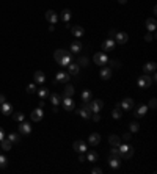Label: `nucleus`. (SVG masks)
I'll list each match as a JSON object with an SVG mask.
<instances>
[{
  "instance_id": "nucleus-1",
  "label": "nucleus",
  "mask_w": 157,
  "mask_h": 174,
  "mask_svg": "<svg viewBox=\"0 0 157 174\" xmlns=\"http://www.w3.org/2000/svg\"><path fill=\"white\" fill-rule=\"evenodd\" d=\"M137 85L138 88H149L152 85V79L149 77V74H143V76L137 79Z\"/></svg>"
},
{
  "instance_id": "nucleus-2",
  "label": "nucleus",
  "mask_w": 157,
  "mask_h": 174,
  "mask_svg": "<svg viewBox=\"0 0 157 174\" xmlns=\"http://www.w3.org/2000/svg\"><path fill=\"white\" fill-rule=\"evenodd\" d=\"M118 107H119L123 111H130V110H134V99H130V97L123 99V101L118 104Z\"/></svg>"
},
{
  "instance_id": "nucleus-3",
  "label": "nucleus",
  "mask_w": 157,
  "mask_h": 174,
  "mask_svg": "<svg viewBox=\"0 0 157 174\" xmlns=\"http://www.w3.org/2000/svg\"><path fill=\"white\" fill-rule=\"evenodd\" d=\"M93 60H94V63L97 66H105L107 61H109V57L105 55V52H97V54H94Z\"/></svg>"
},
{
  "instance_id": "nucleus-4",
  "label": "nucleus",
  "mask_w": 157,
  "mask_h": 174,
  "mask_svg": "<svg viewBox=\"0 0 157 174\" xmlns=\"http://www.w3.org/2000/svg\"><path fill=\"white\" fill-rule=\"evenodd\" d=\"M61 104H63V108H65V111H68V113H71L72 110H74V101H72V97H63L61 99Z\"/></svg>"
},
{
  "instance_id": "nucleus-5",
  "label": "nucleus",
  "mask_w": 157,
  "mask_h": 174,
  "mask_svg": "<svg viewBox=\"0 0 157 174\" xmlns=\"http://www.w3.org/2000/svg\"><path fill=\"white\" fill-rule=\"evenodd\" d=\"M46 19L50 22V24H54V25H55V24L60 20V17H58V14L54 11V10H47L46 11Z\"/></svg>"
},
{
  "instance_id": "nucleus-6",
  "label": "nucleus",
  "mask_w": 157,
  "mask_h": 174,
  "mask_svg": "<svg viewBox=\"0 0 157 174\" xmlns=\"http://www.w3.org/2000/svg\"><path fill=\"white\" fill-rule=\"evenodd\" d=\"M90 105H91V111L93 113H99L104 107V102L101 99H96V101H90Z\"/></svg>"
},
{
  "instance_id": "nucleus-7",
  "label": "nucleus",
  "mask_w": 157,
  "mask_h": 174,
  "mask_svg": "<svg viewBox=\"0 0 157 174\" xmlns=\"http://www.w3.org/2000/svg\"><path fill=\"white\" fill-rule=\"evenodd\" d=\"M72 147H74V151H77V152H87V151H88V149H87V144H85V141H82V140H77V141H74Z\"/></svg>"
},
{
  "instance_id": "nucleus-8",
  "label": "nucleus",
  "mask_w": 157,
  "mask_h": 174,
  "mask_svg": "<svg viewBox=\"0 0 157 174\" xmlns=\"http://www.w3.org/2000/svg\"><path fill=\"white\" fill-rule=\"evenodd\" d=\"M115 39L109 38L107 41H104L102 42V52H109V50H113V47H115Z\"/></svg>"
},
{
  "instance_id": "nucleus-9",
  "label": "nucleus",
  "mask_w": 157,
  "mask_h": 174,
  "mask_svg": "<svg viewBox=\"0 0 157 174\" xmlns=\"http://www.w3.org/2000/svg\"><path fill=\"white\" fill-rule=\"evenodd\" d=\"M30 132H32V126L29 122H20V126H19V133L20 135H30Z\"/></svg>"
},
{
  "instance_id": "nucleus-10",
  "label": "nucleus",
  "mask_w": 157,
  "mask_h": 174,
  "mask_svg": "<svg viewBox=\"0 0 157 174\" xmlns=\"http://www.w3.org/2000/svg\"><path fill=\"white\" fill-rule=\"evenodd\" d=\"M0 111H2L5 116H10L13 113V105L10 102H3L2 105H0Z\"/></svg>"
},
{
  "instance_id": "nucleus-11",
  "label": "nucleus",
  "mask_w": 157,
  "mask_h": 174,
  "mask_svg": "<svg viewBox=\"0 0 157 174\" xmlns=\"http://www.w3.org/2000/svg\"><path fill=\"white\" fill-rule=\"evenodd\" d=\"M71 79V76L68 72H58L57 74V77H55V82H60V83H68Z\"/></svg>"
},
{
  "instance_id": "nucleus-12",
  "label": "nucleus",
  "mask_w": 157,
  "mask_h": 174,
  "mask_svg": "<svg viewBox=\"0 0 157 174\" xmlns=\"http://www.w3.org/2000/svg\"><path fill=\"white\" fill-rule=\"evenodd\" d=\"M127 39H129V36H127V33H124V32H118L116 36H115V42H118V44H126Z\"/></svg>"
},
{
  "instance_id": "nucleus-13",
  "label": "nucleus",
  "mask_w": 157,
  "mask_h": 174,
  "mask_svg": "<svg viewBox=\"0 0 157 174\" xmlns=\"http://www.w3.org/2000/svg\"><path fill=\"white\" fill-rule=\"evenodd\" d=\"M69 30L72 32V35H74L75 38H82V36L85 35V30H83L80 25H74V27H71Z\"/></svg>"
},
{
  "instance_id": "nucleus-14",
  "label": "nucleus",
  "mask_w": 157,
  "mask_h": 174,
  "mask_svg": "<svg viewBox=\"0 0 157 174\" xmlns=\"http://www.w3.org/2000/svg\"><path fill=\"white\" fill-rule=\"evenodd\" d=\"M33 79H35V83L43 85V83H44V80H46V76H44V72H43V71H36V72L33 74Z\"/></svg>"
},
{
  "instance_id": "nucleus-15",
  "label": "nucleus",
  "mask_w": 157,
  "mask_h": 174,
  "mask_svg": "<svg viewBox=\"0 0 157 174\" xmlns=\"http://www.w3.org/2000/svg\"><path fill=\"white\" fill-rule=\"evenodd\" d=\"M155 67H157V64L154 61H149V63H146L143 66V72L145 74H152V72H155Z\"/></svg>"
},
{
  "instance_id": "nucleus-16",
  "label": "nucleus",
  "mask_w": 157,
  "mask_h": 174,
  "mask_svg": "<svg viewBox=\"0 0 157 174\" xmlns=\"http://www.w3.org/2000/svg\"><path fill=\"white\" fill-rule=\"evenodd\" d=\"M109 165L113 169H118L121 165V157H109Z\"/></svg>"
},
{
  "instance_id": "nucleus-17",
  "label": "nucleus",
  "mask_w": 157,
  "mask_h": 174,
  "mask_svg": "<svg viewBox=\"0 0 157 174\" xmlns=\"http://www.w3.org/2000/svg\"><path fill=\"white\" fill-rule=\"evenodd\" d=\"M43 115H44V113H43V108H39V107H38V108H35V110L32 111V119L38 122V121H41V119H43Z\"/></svg>"
},
{
  "instance_id": "nucleus-18",
  "label": "nucleus",
  "mask_w": 157,
  "mask_h": 174,
  "mask_svg": "<svg viewBox=\"0 0 157 174\" xmlns=\"http://www.w3.org/2000/svg\"><path fill=\"white\" fill-rule=\"evenodd\" d=\"M101 79L102 80H110V77H112V69L110 67H104L102 71H101Z\"/></svg>"
},
{
  "instance_id": "nucleus-19",
  "label": "nucleus",
  "mask_w": 157,
  "mask_h": 174,
  "mask_svg": "<svg viewBox=\"0 0 157 174\" xmlns=\"http://www.w3.org/2000/svg\"><path fill=\"white\" fill-rule=\"evenodd\" d=\"M145 113H148V105H145V104H141V105H138V108L135 110V116L137 118H141V116H145Z\"/></svg>"
},
{
  "instance_id": "nucleus-20",
  "label": "nucleus",
  "mask_w": 157,
  "mask_h": 174,
  "mask_svg": "<svg viewBox=\"0 0 157 174\" xmlns=\"http://www.w3.org/2000/svg\"><path fill=\"white\" fill-rule=\"evenodd\" d=\"M99 141H101V135L99 133H91L90 135V138H88V143L91 144V146H96V144H99Z\"/></svg>"
},
{
  "instance_id": "nucleus-21",
  "label": "nucleus",
  "mask_w": 157,
  "mask_h": 174,
  "mask_svg": "<svg viewBox=\"0 0 157 174\" xmlns=\"http://www.w3.org/2000/svg\"><path fill=\"white\" fill-rule=\"evenodd\" d=\"M71 50H72V54H78L82 50V42L80 41H72L71 42Z\"/></svg>"
},
{
  "instance_id": "nucleus-22",
  "label": "nucleus",
  "mask_w": 157,
  "mask_h": 174,
  "mask_svg": "<svg viewBox=\"0 0 157 174\" xmlns=\"http://www.w3.org/2000/svg\"><path fill=\"white\" fill-rule=\"evenodd\" d=\"M68 67H69V72H68L69 76H77V74H78V69H80L77 63H69Z\"/></svg>"
},
{
  "instance_id": "nucleus-23",
  "label": "nucleus",
  "mask_w": 157,
  "mask_h": 174,
  "mask_svg": "<svg viewBox=\"0 0 157 174\" xmlns=\"http://www.w3.org/2000/svg\"><path fill=\"white\" fill-rule=\"evenodd\" d=\"M69 63H72V57H71V54H69V52H66V54L63 55V58L60 60V63H58V64H61V66H68Z\"/></svg>"
},
{
  "instance_id": "nucleus-24",
  "label": "nucleus",
  "mask_w": 157,
  "mask_h": 174,
  "mask_svg": "<svg viewBox=\"0 0 157 174\" xmlns=\"http://www.w3.org/2000/svg\"><path fill=\"white\" fill-rule=\"evenodd\" d=\"M155 25H157V22H155V19H154V17L146 19V28H148L149 32H154V30H155Z\"/></svg>"
},
{
  "instance_id": "nucleus-25",
  "label": "nucleus",
  "mask_w": 157,
  "mask_h": 174,
  "mask_svg": "<svg viewBox=\"0 0 157 174\" xmlns=\"http://www.w3.org/2000/svg\"><path fill=\"white\" fill-rule=\"evenodd\" d=\"M109 143H110L112 146L118 147V146L121 144V138H119L118 135H110V137H109Z\"/></svg>"
},
{
  "instance_id": "nucleus-26",
  "label": "nucleus",
  "mask_w": 157,
  "mask_h": 174,
  "mask_svg": "<svg viewBox=\"0 0 157 174\" xmlns=\"http://www.w3.org/2000/svg\"><path fill=\"white\" fill-rule=\"evenodd\" d=\"M58 17H60L63 22H69V19H71V10H68V8H66V10H63V11H61V14H60Z\"/></svg>"
},
{
  "instance_id": "nucleus-27",
  "label": "nucleus",
  "mask_w": 157,
  "mask_h": 174,
  "mask_svg": "<svg viewBox=\"0 0 157 174\" xmlns=\"http://www.w3.org/2000/svg\"><path fill=\"white\" fill-rule=\"evenodd\" d=\"M74 86L72 85H66L65 86V91H63V97H72V94H74Z\"/></svg>"
},
{
  "instance_id": "nucleus-28",
  "label": "nucleus",
  "mask_w": 157,
  "mask_h": 174,
  "mask_svg": "<svg viewBox=\"0 0 157 174\" xmlns=\"http://www.w3.org/2000/svg\"><path fill=\"white\" fill-rule=\"evenodd\" d=\"M61 96L60 94H57V93H54V94H50V102L54 104V105H60V102H61Z\"/></svg>"
},
{
  "instance_id": "nucleus-29",
  "label": "nucleus",
  "mask_w": 157,
  "mask_h": 174,
  "mask_svg": "<svg viewBox=\"0 0 157 174\" xmlns=\"http://www.w3.org/2000/svg\"><path fill=\"white\" fill-rule=\"evenodd\" d=\"M66 52H68V50H65V49H58V50H55V54H54L55 61H57V63H60V60L63 58V55H65Z\"/></svg>"
},
{
  "instance_id": "nucleus-30",
  "label": "nucleus",
  "mask_w": 157,
  "mask_h": 174,
  "mask_svg": "<svg viewBox=\"0 0 157 174\" xmlns=\"http://www.w3.org/2000/svg\"><path fill=\"white\" fill-rule=\"evenodd\" d=\"M91 97H93L91 91H88V89H83V91H82V101H83V102H90Z\"/></svg>"
},
{
  "instance_id": "nucleus-31",
  "label": "nucleus",
  "mask_w": 157,
  "mask_h": 174,
  "mask_svg": "<svg viewBox=\"0 0 157 174\" xmlns=\"http://www.w3.org/2000/svg\"><path fill=\"white\" fill-rule=\"evenodd\" d=\"M0 143H2V149H3V151H11V146H13V143L10 141V140H2V141H0Z\"/></svg>"
},
{
  "instance_id": "nucleus-32",
  "label": "nucleus",
  "mask_w": 157,
  "mask_h": 174,
  "mask_svg": "<svg viewBox=\"0 0 157 174\" xmlns=\"http://www.w3.org/2000/svg\"><path fill=\"white\" fill-rule=\"evenodd\" d=\"M88 63H90V60L87 58V57H80L77 60V64H78V67H85V66H88Z\"/></svg>"
},
{
  "instance_id": "nucleus-33",
  "label": "nucleus",
  "mask_w": 157,
  "mask_h": 174,
  "mask_svg": "<svg viewBox=\"0 0 157 174\" xmlns=\"http://www.w3.org/2000/svg\"><path fill=\"white\" fill-rule=\"evenodd\" d=\"M7 140H10L11 143H19V141H20V135H19V133H10V135L7 137Z\"/></svg>"
},
{
  "instance_id": "nucleus-34",
  "label": "nucleus",
  "mask_w": 157,
  "mask_h": 174,
  "mask_svg": "<svg viewBox=\"0 0 157 174\" xmlns=\"http://www.w3.org/2000/svg\"><path fill=\"white\" fill-rule=\"evenodd\" d=\"M87 160H88V162H91V163L97 162V152H94V151H90V152H88V155H87Z\"/></svg>"
},
{
  "instance_id": "nucleus-35",
  "label": "nucleus",
  "mask_w": 157,
  "mask_h": 174,
  "mask_svg": "<svg viewBox=\"0 0 157 174\" xmlns=\"http://www.w3.org/2000/svg\"><path fill=\"white\" fill-rule=\"evenodd\" d=\"M77 113L80 115L82 118H85V119H90V118H91V111H88V110H85V108H80V110H77Z\"/></svg>"
},
{
  "instance_id": "nucleus-36",
  "label": "nucleus",
  "mask_w": 157,
  "mask_h": 174,
  "mask_svg": "<svg viewBox=\"0 0 157 174\" xmlns=\"http://www.w3.org/2000/svg\"><path fill=\"white\" fill-rule=\"evenodd\" d=\"M38 96H39V99H46L49 96V89L47 88H39L38 89Z\"/></svg>"
},
{
  "instance_id": "nucleus-37",
  "label": "nucleus",
  "mask_w": 157,
  "mask_h": 174,
  "mask_svg": "<svg viewBox=\"0 0 157 174\" xmlns=\"http://www.w3.org/2000/svg\"><path fill=\"white\" fill-rule=\"evenodd\" d=\"M112 116H113L115 119H119V118L123 116V110H121L119 107H116V108H115V110L112 111Z\"/></svg>"
},
{
  "instance_id": "nucleus-38",
  "label": "nucleus",
  "mask_w": 157,
  "mask_h": 174,
  "mask_svg": "<svg viewBox=\"0 0 157 174\" xmlns=\"http://www.w3.org/2000/svg\"><path fill=\"white\" fill-rule=\"evenodd\" d=\"M13 119H14V121H17V122H22V121L25 119V116H24V113H22V111H17V113H14V115H13Z\"/></svg>"
},
{
  "instance_id": "nucleus-39",
  "label": "nucleus",
  "mask_w": 157,
  "mask_h": 174,
  "mask_svg": "<svg viewBox=\"0 0 157 174\" xmlns=\"http://www.w3.org/2000/svg\"><path fill=\"white\" fill-rule=\"evenodd\" d=\"M138 129H140V124L137 121L130 122V132H138Z\"/></svg>"
},
{
  "instance_id": "nucleus-40",
  "label": "nucleus",
  "mask_w": 157,
  "mask_h": 174,
  "mask_svg": "<svg viewBox=\"0 0 157 174\" xmlns=\"http://www.w3.org/2000/svg\"><path fill=\"white\" fill-rule=\"evenodd\" d=\"M8 165V159L5 155H0V168H7Z\"/></svg>"
},
{
  "instance_id": "nucleus-41",
  "label": "nucleus",
  "mask_w": 157,
  "mask_h": 174,
  "mask_svg": "<svg viewBox=\"0 0 157 174\" xmlns=\"http://www.w3.org/2000/svg\"><path fill=\"white\" fill-rule=\"evenodd\" d=\"M110 157H121V155H119V149H118V147H115V146H113V149L110 151Z\"/></svg>"
},
{
  "instance_id": "nucleus-42",
  "label": "nucleus",
  "mask_w": 157,
  "mask_h": 174,
  "mask_svg": "<svg viewBox=\"0 0 157 174\" xmlns=\"http://www.w3.org/2000/svg\"><path fill=\"white\" fill-rule=\"evenodd\" d=\"M154 38H155V35H154L152 32L145 35V41H146V42H151V41H154Z\"/></svg>"
},
{
  "instance_id": "nucleus-43",
  "label": "nucleus",
  "mask_w": 157,
  "mask_h": 174,
  "mask_svg": "<svg viewBox=\"0 0 157 174\" xmlns=\"http://www.w3.org/2000/svg\"><path fill=\"white\" fill-rule=\"evenodd\" d=\"M107 63H109V64H110V66H112V67H119V66H121V64H119V61H118V60H109V61H107Z\"/></svg>"
},
{
  "instance_id": "nucleus-44",
  "label": "nucleus",
  "mask_w": 157,
  "mask_h": 174,
  "mask_svg": "<svg viewBox=\"0 0 157 174\" xmlns=\"http://www.w3.org/2000/svg\"><path fill=\"white\" fill-rule=\"evenodd\" d=\"M35 91H36V86H35V83H30V85L27 86V93H29V94H33Z\"/></svg>"
},
{
  "instance_id": "nucleus-45",
  "label": "nucleus",
  "mask_w": 157,
  "mask_h": 174,
  "mask_svg": "<svg viewBox=\"0 0 157 174\" xmlns=\"http://www.w3.org/2000/svg\"><path fill=\"white\" fill-rule=\"evenodd\" d=\"M130 140H132V135H130V133H124V135H123V140H121V141H123V143H129Z\"/></svg>"
},
{
  "instance_id": "nucleus-46",
  "label": "nucleus",
  "mask_w": 157,
  "mask_h": 174,
  "mask_svg": "<svg viewBox=\"0 0 157 174\" xmlns=\"http://www.w3.org/2000/svg\"><path fill=\"white\" fill-rule=\"evenodd\" d=\"M91 119L96 121V122H99V121H101V115H99V113H91Z\"/></svg>"
},
{
  "instance_id": "nucleus-47",
  "label": "nucleus",
  "mask_w": 157,
  "mask_h": 174,
  "mask_svg": "<svg viewBox=\"0 0 157 174\" xmlns=\"http://www.w3.org/2000/svg\"><path fill=\"white\" fill-rule=\"evenodd\" d=\"M157 107V102H155V99H151V101H149V108H155Z\"/></svg>"
},
{
  "instance_id": "nucleus-48",
  "label": "nucleus",
  "mask_w": 157,
  "mask_h": 174,
  "mask_svg": "<svg viewBox=\"0 0 157 174\" xmlns=\"http://www.w3.org/2000/svg\"><path fill=\"white\" fill-rule=\"evenodd\" d=\"M116 33H118L116 30H110V32H109V38H112V39H115V36H116Z\"/></svg>"
},
{
  "instance_id": "nucleus-49",
  "label": "nucleus",
  "mask_w": 157,
  "mask_h": 174,
  "mask_svg": "<svg viewBox=\"0 0 157 174\" xmlns=\"http://www.w3.org/2000/svg\"><path fill=\"white\" fill-rule=\"evenodd\" d=\"M78 160H80V162H85V160H87V155H85V152H80V155H78Z\"/></svg>"
},
{
  "instance_id": "nucleus-50",
  "label": "nucleus",
  "mask_w": 157,
  "mask_h": 174,
  "mask_svg": "<svg viewBox=\"0 0 157 174\" xmlns=\"http://www.w3.org/2000/svg\"><path fill=\"white\" fill-rule=\"evenodd\" d=\"M2 140H5V132H3L2 127H0V141H2Z\"/></svg>"
},
{
  "instance_id": "nucleus-51",
  "label": "nucleus",
  "mask_w": 157,
  "mask_h": 174,
  "mask_svg": "<svg viewBox=\"0 0 157 174\" xmlns=\"http://www.w3.org/2000/svg\"><path fill=\"white\" fill-rule=\"evenodd\" d=\"M93 172L94 174H102V169L101 168H93Z\"/></svg>"
},
{
  "instance_id": "nucleus-52",
  "label": "nucleus",
  "mask_w": 157,
  "mask_h": 174,
  "mask_svg": "<svg viewBox=\"0 0 157 174\" xmlns=\"http://www.w3.org/2000/svg\"><path fill=\"white\" fill-rule=\"evenodd\" d=\"M44 104H46V102H44V99H39V102H38V107H39V108H43V107H44Z\"/></svg>"
},
{
  "instance_id": "nucleus-53",
  "label": "nucleus",
  "mask_w": 157,
  "mask_h": 174,
  "mask_svg": "<svg viewBox=\"0 0 157 174\" xmlns=\"http://www.w3.org/2000/svg\"><path fill=\"white\" fill-rule=\"evenodd\" d=\"M3 102H7V99H5V96H3V94H0V105H2Z\"/></svg>"
},
{
  "instance_id": "nucleus-54",
  "label": "nucleus",
  "mask_w": 157,
  "mask_h": 174,
  "mask_svg": "<svg viewBox=\"0 0 157 174\" xmlns=\"http://www.w3.org/2000/svg\"><path fill=\"white\" fill-rule=\"evenodd\" d=\"M55 30V25H54V24H52V25H49V32H54Z\"/></svg>"
},
{
  "instance_id": "nucleus-55",
  "label": "nucleus",
  "mask_w": 157,
  "mask_h": 174,
  "mask_svg": "<svg viewBox=\"0 0 157 174\" xmlns=\"http://www.w3.org/2000/svg\"><path fill=\"white\" fill-rule=\"evenodd\" d=\"M52 113H58V108H57V105H54V108H52Z\"/></svg>"
},
{
  "instance_id": "nucleus-56",
  "label": "nucleus",
  "mask_w": 157,
  "mask_h": 174,
  "mask_svg": "<svg viewBox=\"0 0 157 174\" xmlns=\"http://www.w3.org/2000/svg\"><path fill=\"white\" fill-rule=\"evenodd\" d=\"M126 2H127V0H118V3H121V5H124Z\"/></svg>"
}]
</instances>
